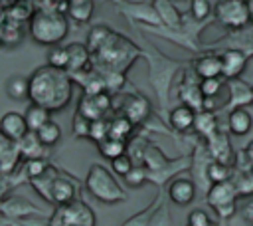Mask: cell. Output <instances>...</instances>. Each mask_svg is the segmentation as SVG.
I'll return each mask as SVG.
<instances>
[{
    "label": "cell",
    "instance_id": "6da1fadb",
    "mask_svg": "<svg viewBox=\"0 0 253 226\" xmlns=\"http://www.w3.org/2000/svg\"><path fill=\"white\" fill-rule=\"evenodd\" d=\"M28 81V99L36 105L49 109L51 113L65 109L73 97V77L65 69H57L45 63L34 69Z\"/></svg>",
    "mask_w": 253,
    "mask_h": 226
},
{
    "label": "cell",
    "instance_id": "7a4b0ae2",
    "mask_svg": "<svg viewBox=\"0 0 253 226\" xmlns=\"http://www.w3.org/2000/svg\"><path fill=\"white\" fill-rule=\"evenodd\" d=\"M138 56H144V52L138 50L132 42H128L123 34L113 30L111 36L107 38V42L95 54H91V59H93V67L99 73H103V71L125 73Z\"/></svg>",
    "mask_w": 253,
    "mask_h": 226
},
{
    "label": "cell",
    "instance_id": "3957f363",
    "mask_svg": "<svg viewBox=\"0 0 253 226\" xmlns=\"http://www.w3.org/2000/svg\"><path fill=\"white\" fill-rule=\"evenodd\" d=\"M69 32L67 16L57 10H42L36 8L28 22L30 38L40 46H59Z\"/></svg>",
    "mask_w": 253,
    "mask_h": 226
},
{
    "label": "cell",
    "instance_id": "277c9868",
    "mask_svg": "<svg viewBox=\"0 0 253 226\" xmlns=\"http://www.w3.org/2000/svg\"><path fill=\"white\" fill-rule=\"evenodd\" d=\"M148 59V69H150V83L158 95V103L162 109L168 107V93L174 81V75L182 69V63L178 59H172L158 50L150 48V52H144Z\"/></svg>",
    "mask_w": 253,
    "mask_h": 226
},
{
    "label": "cell",
    "instance_id": "5b68a950",
    "mask_svg": "<svg viewBox=\"0 0 253 226\" xmlns=\"http://www.w3.org/2000/svg\"><path fill=\"white\" fill-rule=\"evenodd\" d=\"M142 165L148 169V180L162 186L166 180L176 178L178 172L192 167V157H178V159H166L164 153L154 147L146 145L142 151Z\"/></svg>",
    "mask_w": 253,
    "mask_h": 226
},
{
    "label": "cell",
    "instance_id": "8992f818",
    "mask_svg": "<svg viewBox=\"0 0 253 226\" xmlns=\"http://www.w3.org/2000/svg\"><path fill=\"white\" fill-rule=\"evenodd\" d=\"M85 186L103 204H117V202L126 200L125 188L119 184L115 174L103 165H91L89 167V172L85 176Z\"/></svg>",
    "mask_w": 253,
    "mask_h": 226
},
{
    "label": "cell",
    "instance_id": "52a82bcc",
    "mask_svg": "<svg viewBox=\"0 0 253 226\" xmlns=\"http://www.w3.org/2000/svg\"><path fill=\"white\" fill-rule=\"evenodd\" d=\"M213 18L227 30H241L251 22L247 0H219L213 8Z\"/></svg>",
    "mask_w": 253,
    "mask_h": 226
},
{
    "label": "cell",
    "instance_id": "ba28073f",
    "mask_svg": "<svg viewBox=\"0 0 253 226\" xmlns=\"http://www.w3.org/2000/svg\"><path fill=\"white\" fill-rule=\"evenodd\" d=\"M113 109V97L109 91H101L95 95L83 93L79 103H77V111L81 115H85L87 119L95 121V119H105Z\"/></svg>",
    "mask_w": 253,
    "mask_h": 226
},
{
    "label": "cell",
    "instance_id": "9c48e42d",
    "mask_svg": "<svg viewBox=\"0 0 253 226\" xmlns=\"http://www.w3.org/2000/svg\"><path fill=\"white\" fill-rule=\"evenodd\" d=\"M55 210L61 216L65 226H95V222H97L95 212L83 200H73L69 204L57 206Z\"/></svg>",
    "mask_w": 253,
    "mask_h": 226
},
{
    "label": "cell",
    "instance_id": "30bf717a",
    "mask_svg": "<svg viewBox=\"0 0 253 226\" xmlns=\"http://www.w3.org/2000/svg\"><path fill=\"white\" fill-rule=\"evenodd\" d=\"M227 87V101L223 103L221 109H225L227 113L239 107H249L253 105V85H249L245 79L235 77V79H227L225 81Z\"/></svg>",
    "mask_w": 253,
    "mask_h": 226
},
{
    "label": "cell",
    "instance_id": "8fae6325",
    "mask_svg": "<svg viewBox=\"0 0 253 226\" xmlns=\"http://www.w3.org/2000/svg\"><path fill=\"white\" fill-rule=\"evenodd\" d=\"M117 8L128 16L130 20L134 22H140L144 26H150V28H158L162 26V20L154 8V4H142V2H123V0H117Z\"/></svg>",
    "mask_w": 253,
    "mask_h": 226
},
{
    "label": "cell",
    "instance_id": "7c38bea8",
    "mask_svg": "<svg viewBox=\"0 0 253 226\" xmlns=\"http://www.w3.org/2000/svg\"><path fill=\"white\" fill-rule=\"evenodd\" d=\"M178 99H180L184 105L192 107L196 113H198V111H204L206 97H204V93H202V89H200V79H198V75L194 73V69L184 73V79H182V83H180V87H178Z\"/></svg>",
    "mask_w": 253,
    "mask_h": 226
},
{
    "label": "cell",
    "instance_id": "4fadbf2b",
    "mask_svg": "<svg viewBox=\"0 0 253 226\" xmlns=\"http://www.w3.org/2000/svg\"><path fill=\"white\" fill-rule=\"evenodd\" d=\"M221 77L227 79H235L241 77V73L247 67V52H243L241 48H225L221 54Z\"/></svg>",
    "mask_w": 253,
    "mask_h": 226
},
{
    "label": "cell",
    "instance_id": "5bb4252c",
    "mask_svg": "<svg viewBox=\"0 0 253 226\" xmlns=\"http://www.w3.org/2000/svg\"><path fill=\"white\" fill-rule=\"evenodd\" d=\"M204 145H206V149H208V153H210V157L213 161H219V163H225V165H231V167L235 165V155H233V149H231L227 131L219 129L210 139H206Z\"/></svg>",
    "mask_w": 253,
    "mask_h": 226
},
{
    "label": "cell",
    "instance_id": "9a60e30c",
    "mask_svg": "<svg viewBox=\"0 0 253 226\" xmlns=\"http://www.w3.org/2000/svg\"><path fill=\"white\" fill-rule=\"evenodd\" d=\"M237 188L231 180L225 182H213L210 184L208 192H206V202L210 204L211 210L221 208V206H229V204H237Z\"/></svg>",
    "mask_w": 253,
    "mask_h": 226
},
{
    "label": "cell",
    "instance_id": "2e32d148",
    "mask_svg": "<svg viewBox=\"0 0 253 226\" xmlns=\"http://www.w3.org/2000/svg\"><path fill=\"white\" fill-rule=\"evenodd\" d=\"M121 113H123L125 117H128L134 125H140V123H144V121L150 117V113H152L150 101H148V97H144V95H140V93H130V95H126L125 101H123Z\"/></svg>",
    "mask_w": 253,
    "mask_h": 226
},
{
    "label": "cell",
    "instance_id": "e0dca14e",
    "mask_svg": "<svg viewBox=\"0 0 253 226\" xmlns=\"http://www.w3.org/2000/svg\"><path fill=\"white\" fill-rule=\"evenodd\" d=\"M196 180L190 176H176L168 184V198L178 206H188L196 198Z\"/></svg>",
    "mask_w": 253,
    "mask_h": 226
},
{
    "label": "cell",
    "instance_id": "ac0fdd59",
    "mask_svg": "<svg viewBox=\"0 0 253 226\" xmlns=\"http://www.w3.org/2000/svg\"><path fill=\"white\" fill-rule=\"evenodd\" d=\"M0 133L12 141H22L30 129H28V123H26V117L24 113H18V111H8L0 117Z\"/></svg>",
    "mask_w": 253,
    "mask_h": 226
},
{
    "label": "cell",
    "instance_id": "d6986e66",
    "mask_svg": "<svg viewBox=\"0 0 253 226\" xmlns=\"http://www.w3.org/2000/svg\"><path fill=\"white\" fill-rule=\"evenodd\" d=\"M192 69L200 79L221 77V56L215 52H204L194 59Z\"/></svg>",
    "mask_w": 253,
    "mask_h": 226
},
{
    "label": "cell",
    "instance_id": "ffe728a7",
    "mask_svg": "<svg viewBox=\"0 0 253 226\" xmlns=\"http://www.w3.org/2000/svg\"><path fill=\"white\" fill-rule=\"evenodd\" d=\"M67 54H69V65H67V71L71 75H77L85 69H89L93 65V59H91V52L87 48V44H79V42H71L67 46Z\"/></svg>",
    "mask_w": 253,
    "mask_h": 226
},
{
    "label": "cell",
    "instance_id": "44dd1931",
    "mask_svg": "<svg viewBox=\"0 0 253 226\" xmlns=\"http://www.w3.org/2000/svg\"><path fill=\"white\" fill-rule=\"evenodd\" d=\"M194 121H196V111L184 103L172 107L168 111V125L178 131V133H188L194 129Z\"/></svg>",
    "mask_w": 253,
    "mask_h": 226
},
{
    "label": "cell",
    "instance_id": "7402d4cb",
    "mask_svg": "<svg viewBox=\"0 0 253 226\" xmlns=\"http://www.w3.org/2000/svg\"><path fill=\"white\" fill-rule=\"evenodd\" d=\"M75 196H77L75 184L69 178L57 174L53 178V182H51V188H49V200L55 202L57 206H63V204H69V202L77 200Z\"/></svg>",
    "mask_w": 253,
    "mask_h": 226
},
{
    "label": "cell",
    "instance_id": "603a6c76",
    "mask_svg": "<svg viewBox=\"0 0 253 226\" xmlns=\"http://www.w3.org/2000/svg\"><path fill=\"white\" fill-rule=\"evenodd\" d=\"M253 127V117L251 113L245 109V107H239V109H233L227 113V131L241 137V135H247Z\"/></svg>",
    "mask_w": 253,
    "mask_h": 226
},
{
    "label": "cell",
    "instance_id": "cb8c5ba5",
    "mask_svg": "<svg viewBox=\"0 0 253 226\" xmlns=\"http://www.w3.org/2000/svg\"><path fill=\"white\" fill-rule=\"evenodd\" d=\"M194 131H196L204 141L210 139L213 133H217V131H219V121H217L215 111H210V109L198 111V113H196V121H194Z\"/></svg>",
    "mask_w": 253,
    "mask_h": 226
},
{
    "label": "cell",
    "instance_id": "d4e9b609",
    "mask_svg": "<svg viewBox=\"0 0 253 226\" xmlns=\"http://www.w3.org/2000/svg\"><path fill=\"white\" fill-rule=\"evenodd\" d=\"M18 149H20V157H24L26 161L45 159V151H47V147L40 141V137L34 131H30L22 141H18Z\"/></svg>",
    "mask_w": 253,
    "mask_h": 226
},
{
    "label": "cell",
    "instance_id": "484cf974",
    "mask_svg": "<svg viewBox=\"0 0 253 226\" xmlns=\"http://www.w3.org/2000/svg\"><path fill=\"white\" fill-rule=\"evenodd\" d=\"M152 4H154L156 12L162 20V26H166V28H180L182 26L184 18L172 0H152Z\"/></svg>",
    "mask_w": 253,
    "mask_h": 226
},
{
    "label": "cell",
    "instance_id": "4316f807",
    "mask_svg": "<svg viewBox=\"0 0 253 226\" xmlns=\"http://www.w3.org/2000/svg\"><path fill=\"white\" fill-rule=\"evenodd\" d=\"M18 157H20V149H18V143L4 137L0 133V170L4 172H10L16 163H18Z\"/></svg>",
    "mask_w": 253,
    "mask_h": 226
},
{
    "label": "cell",
    "instance_id": "83f0119b",
    "mask_svg": "<svg viewBox=\"0 0 253 226\" xmlns=\"http://www.w3.org/2000/svg\"><path fill=\"white\" fill-rule=\"evenodd\" d=\"M34 12H36L34 2H30V0H14L12 4H8L4 8V18L22 24V22H30Z\"/></svg>",
    "mask_w": 253,
    "mask_h": 226
},
{
    "label": "cell",
    "instance_id": "f1b7e54d",
    "mask_svg": "<svg viewBox=\"0 0 253 226\" xmlns=\"http://www.w3.org/2000/svg\"><path fill=\"white\" fill-rule=\"evenodd\" d=\"M93 12H95V0H69L67 4V16L77 24L89 22L93 18Z\"/></svg>",
    "mask_w": 253,
    "mask_h": 226
},
{
    "label": "cell",
    "instance_id": "f546056e",
    "mask_svg": "<svg viewBox=\"0 0 253 226\" xmlns=\"http://www.w3.org/2000/svg\"><path fill=\"white\" fill-rule=\"evenodd\" d=\"M134 127L136 125L128 117L119 113L113 119H109V137H115V139H121V141H128L130 135L134 133Z\"/></svg>",
    "mask_w": 253,
    "mask_h": 226
},
{
    "label": "cell",
    "instance_id": "4dcf8cb0",
    "mask_svg": "<svg viewBox=\"0 0 253 226\" xmlns=\"http://www.w3.org/2000/svg\"><path fill=\"white\" fill-rule=\"evenodd\" d=\"M49 115H51L49 109H45V107H42V105H36V103H30V107H28L26 113H24L26 123H28V129L34 131V133H38V131L51 119Z\"/></svg>",
    "mask_w": 253,
    "mask_h": 226
},
{
    "label": "cell",
    "instance_id": "1f68e13d",
    "mask_svg": "<svg viewBox=\"0 0 253 226\" xmlns=\"http://www.w3.org/2000/svg\"><path fill=\"white\" fill-rule=\"evenodd\" d=\"M6 95L14 101H22V99H28V91H30V81L28 77L24 75H10L6 79Z\"/></svg>",
    "mask_w": 253,
    "mask_h": 226
},
{
    "label": "cell",
    "instance_id": "d6a6232c",
    "mask_svg": "<svg viewBox=\"0 0 253 226\" xmlns=\"http://www.w3.org/2000/svg\"><path fill=\"white\" fill-rule=\"evenodd\" d=\"M97 149H99L101 157H105V159H109V161H113V159H117V157L128 153L126 141H121V139H115V137L103 139L101 143H97Z\"/></svg>",
    "mask_w": 253,
    "mask_h": 226
},
{
    "label": "cell",
    "instance_id": "836d02e7",
    "mask_svg": "<svg viewBox=\"0 0 253 226\" xmlns=\"http://www.w3.org/2000/svg\"><path fill=\"white\" fill-rule=\"evenodd\" d=\"M231 182L235 184L239 196H253V172L249 169H235Z\"/></svg>",
    "mask_w": 253,
    "mask_h": 226
},
{
    "label": "cell",
    "instance_id": "e575fe53",
    "mask_svg": "<svg viewBox=\"0 0 253 226\" xmlns=\"http://www.w3.org/2000/svg\"><path fill=\"white\" fill-rule=\"evenodd\" d=\"M164 200H162V192L158 190V194H156V198L144 208V210H140V212H136V214H132L128 220H125L121 226H146L148 224V220H150V216L154 214V210L162 204Z\"/></svg>",
    "mask_w": 253,
    "mask_h": 226
},
{
    "label": "cell",
    "instance_id": "d590c367",
    "mask_svg": "<svg viewBox=\"0 0 253 226\" xmlns=\"http://www.w3.org/2000/svg\"><path fill=\"white\" fill-rule=\"evenodd\" d=\"M206 174H208L210 184H213V182H225V180H231V176H233V167L211 159L210 165H208Z\"/></svg>",
    "mask_w": 253,
    "mask_h": 226
},
{
    "label": "cell",
    "instance_id": "8d00e7d4",
    "mask_svg": "<svg viewBox=\"0 0 253 226\" xmlns=\"http://www.w3.org/2000/svg\"><path fill=\"white\" fill-rule=\"evenodd\" d=\"M20 40H22V28H20V24L4 18L2 20V26H0V44H4V46H16Z\"/></svg>",
    "mask_w": 253,
    "mask_h": 226
},
{
    "label": "cell",
    "instance_id": "74e56055",
    "mask_svg": "<svg viewBox=\"0 0 253 226\" xmlns=\"http://www.w3.org/2000/svg\"><path fill=\"white\" fill-rule=\"evenodd\" d=\"M38 137H40V141L49 149V147H53V145H57L59 143V139H61V127L53 121V119H49L38 133H36Z\"/></svg>",
    "mask_w": 253,
    "mask_h": 226
},
{
    "label": "cell",
    "instance_id": "f35d334b",
    "mask_svg": "<svg viewBox=\"0 0 253 226\" xmlns=\"http://www.w3.org/2000/svg\"><path fill=\"white\" fill-rule=\"evenodd\" d=\"M111 28H107V26H93L91 28V32L87 34V48H89V52L91 54H95L105 42H107V38L111 36Z\"/></svg>",
    "mask_w": 253,
    "mask_h": 226
},
{
    "label": "cell",
    "instance_id": "ab89813d",
    "mask_svg": "<svg viewBox=\"0 0 253 226\" xmlns=\"http://www.w3.org/2000/svg\"><path fill=\"white\" fill-rule=\"evenodd\" d=\"M47 65L67 71V65H69L67 46H51V48L47 50Z\"/></svg>",
    "mask_w": 253,
    "mask_h": 226
},
{
    "label": "cell",
    "instance_id": "60d3db41",
    "mask_svg": "<svg viewBox=\"0 0 253 226\" xmlns=\"http://www.w3.org/2000/svg\"><path fill=\"white\" fill-rule=\"evenodd\" d=\"M223 87H225V79L223 77H206V79H200V89H202V93H204L206 99L217 97Z\"/></svg>",
    "mask_w": 253,
    "mask_h": 226
},
{
    "label": "cell",
    "instance_id": "b9f144b4",
    "mask_svg": "<svg viewBox=\"0 0 253 226\" xmlns=\"http://www.w3.org/2000/svg\"><path fill=\"white\" fill-rule=\"evenodd\" d=\"M190 14L198 22H208L210 16H211L210 0H190Z\"/></svg>",
    "mask_w": 253,
    "mask_h": 226
},
{
    "label": "cell",
    "instance_id": "7bdbcfd3",
    "mask_svg": "<svg viewBox=\"0 0 253 226\" xmlns=\"http://www.w3.org/2000/svg\"><path fill=\"white\" fill-rule=\"evenodd\" d=\"M89 129H91V119H87L85 115H81L79 111H75V115H73V119H71L73 137L89 139Z\"/></svg>",
    "mask_w": 253,
    "mask_h": 226
},
{
    "label": "cell",
    "instance_id": "ee69618b",
    "mask_svg": "<svg viewBox=\"0 0 253 226\" xmlns=\"http://www.w3.org/2000/svg\"><path fill=\"white\" fill-rule=\"evenodd\" d=\"M47 169H49V165H47L45 159H30V161H26V165H24L26 176H28L30 180L43 176V174L47 172Z\"/></svg>",
    "mask_w": 253,
    "mask_h": 226
},
{
    "label": "cell",
    "instance_id": "f6af8a7d",
    "mask_svg": "<svg viewBox=\"0 0 253 226\" xmlns=\"http://www.w3.org/2000/svg\"><path fill=\"white\" fill-rule=\"evenodd\" d=\"M103 81H105V89L113 95L115 91H121L125 85V73L119 71H103Z\"/></svg>",
    "mask_w": 253,
    "mask_h": 226
},
{
    "label": "cell",
    "instance_id": "bcb514c9",
    "mask_svg": "<svg viewBox=\"0 0 253 226\" xmlns=\"http://www.w3.org/2000/svg\"><path fill=\"white\" fill-rule=\"evenodd\" d=\"M109 137V119H95L91 121V129H89V139L95 143H101L103 139Z\"/></svg>",
    "mask_w": 253,
    "mask_h": 226
},
{
    "label": "cell",
    "instance_id": "7dc6e473",
    "mask_svg": "<svg viewBox=\"0 0 253 226\" xmlns=\"http://www.w3.org/2000/svg\"><path fill=\"white\" fill-rule=\"evenodd\" d=\"M132 167H134V161H132V157L128 153H125V155H121V157H117V159L111 161V169L119 176H126L132 170Z\"/></svg>",
    "mask_w": 253,
    "mask_h": 226
},
{
    "label": "cell",
    "instance_id": "c3c4849f",
    "mask_svg": "<svg viewBox=\"0 0 253 226\" xmlns=\"http://www.w3.org/2000/svg\"><path fill=\"white\" fill-rule=\"evenodd\" d=\"M146 226H172V218H170V210H168L166 202H162L154 210V214L150 216V220H148Z\"/></svg>",
    "mask_w": 253,
    "mask_h": 226
},
{
    "label": "cell",
    "instance_id": "681fc988",
    "mask_svg": "<svg viewBox=\"0 0 253 226\" xmlns=\"http://www.w3.org/2000/svg\"><path fill=\"white\" fill-rule=\"evenodd\" d=\"M125 180H126L128 186H140L142 182L148 180V169L144 165H134L132 170L125 176Z\"/></svg>",
    "mask_w": 253,
    "mask_h": 226
},
{
    "label": "cell",
    "instance_id": "f907efd6",
    "mask_svg": "<svg viewBox=\"0 0 253 226\" xmlns=\"http://www.w3.org/2000/svg\"><path fill=\"white\" fill-rule=\"evenodd\" d=\"M186 226H213V220H211V216L204 208H194L188 214Z\"/></svg>",
    "mask_w": 253,
    "mask_h": 226
},
{
    "label": "cell",
    "instance_id": "816d5d0a",
    "mask_svg": "<svg viewBox=\"0 0 253 226\" xmlns=\"http://www.w3.org/2000/svg\"><path fill=\"white\" fill-rule=\"evenodd\" d=\"M239 214H241L243 222H247L249 226H253V198L245 200V204L239 208Z\"/></svg>",
    "mask_w": 253,
    "mask_h": 226
},
{
    "label": "cell",
    "instance_id": "f5cc1de1",
    "mask_svg": "<svg viewBox=\"0 0 253 226\" xmlns=\"http://www.w3.org/2000/svg\"><path fill=\"white\" fill-rule=\"evenodd\" d=\"M215 212V216L219 218V220H227V218H231L235 212H237V204H229V206H221V208H215L213 210Z\"/></svg>",
    "mask_w": 253,
    "mask_h": 226
},
{
    "label": "cell",
    "instance_id": "db71d44e",
    "mask_svg": "<svg viewBox=\"0 0 253 226\" xmlns=\"http://www.w3.org/2000/svg\"><path fill=\"white\" fill-rule=\"evenodd\" d=\"M47 226H65V224H63V220H61V216L57 214V210H55V212L51 214V218H49Z\"/></svg>",
    "mask_w": 253,
    "mask_h": 226
},
{
    "label": "cell",
    "instance_id": "11a10c76",
    "mask_svg": "<svg viewBox=\"0 0 253 226\" xmlns=\"http://www.w3.org/2000/svg\"><path fill=\"white\" fill-rule=\"evenodd\" d=\"M243 153H245V157H247V161L249 163H253V139L245 145V149H243Z\"/></svg>",
    "mask_w": 253,
    "mask_h": 226
},
{
    "label": "cell",
    "instance_id": "9f6ffc18",
    "mask_svg": "<svg viewBox=\"0 0 253 226\" xmlns=\"http://www.w3.org/2000/svg\"><path fill=\"white\" fill-rule=\"evenodd\" d=\"M247 6H249V14H251V22H253V0H247Z\"/></svg>",
    "mask_w": 253,
    "mask_h": 226
},
{
    "label": "cell",
    "instance_id": "6f0895ef",
    "mask_svg": "<svg viewBox=\"0 0 253 226\" xmlns=\"http://www.w3.org/2000/svg\"><path fill=\"white\" fill-rule=\"evenodd\" d=\"M2 20H4V10L0 12V26H2Z\"/></svg>",
    "mask_w": 253,
    "mask_h": 226
},
{
    "label": "cell",
    "instance_id": "680465c9",
    "mask_svg": "<svg viewBox=\"0 0 253 226\" xmlns=\"http://www.w3.org/2000/svg\"><path fill=\"white\" fill-rule=\"evenodd\" d=\"M249 170H251V172H253V163H251V167H249Z\"/></svg>",
    "mask_w": 253,
    "mask_h": 226
},
{
    "label": "cell",
    "instance_id": "91938a15",
    "mask_svg": "<svg viewBox=\"0 0 253 226\" xmlns=\"http://www.w3.org/2000/svg\"><path fill=\"white\" fill-rule=\"evenodd\" d=\"M213 226H221V224H215V222H213Z\"/></svg>",
    "mask_w": 253,
    "mask_h": 226
}]
</instances>
